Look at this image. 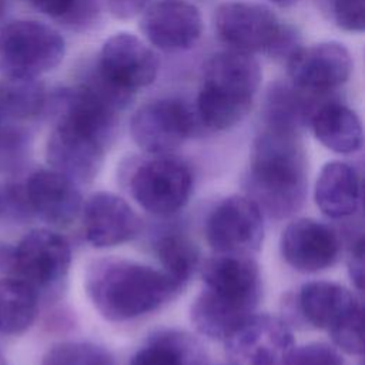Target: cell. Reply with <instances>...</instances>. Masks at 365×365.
<instances>
[{
  "label": "cell",
  "mask_w": 365,
  "mask_h": 365,
  "mask_svg": "<svg viewBox=\"0 0 365 365\" xmlns=\"http://www.w3.org/2000/svg\"><path fill=\"white\" fill-rule=\"evenodd\" d=\"M261 298V274L248 254L217 252L202 267V289L194 298L190 318L195 329L225 341L255 314Z\"/></svg>",
  "instance_id": "cell-1"
},
{
  "label": "cell",
  "mask_w": 365,
  "mask_h": 365,
  "mask_svg": "<svg viewBox=\"0 0 365 365\" xmlns=\"http://www.w3.org/2000/svg\"><path fill=\"white\" fill-rule=\"evenodd\" d=\"M244 187L247 197L262 214L277 220L295 214L308 190L307 158L299 133L267 124L254 141Z\"/></svg>",
  "instance_id": "cell-2"
},
{
  "label": "cell",
  "mask_w": 365,
  "mask_h": 365,
  "mask_svg": "<svg viewBox=\"0 0 365 365\" xmlns=\"http://www.w3.org/2000/svg\"><path fill=\"white\" fill-rule=\"evenodd\" d=\"M84 284L94 308L111 322L148 314L181 292L161 269L121 258L91 262Z\"/></svg>",
  "instance_id": "cell-3"
},
{
  "label": "cell",
  "mask_w": 365,
  "mask_h": 365,
  "mask_svg": "<svg viewBox=\"0 0 365 365\" xmlns=\"http://www.w3.org/2000/svg\"><path fill=\"white\" fill-rule=\"evenodd\" d=\"M298 309L305 321L325 329L334 345L348 355L364 352L362 307L345 287L328 281H311L301 287Z\"/></svg>",
  "instance_id": "cell-4"
},
{
  "label": "cell",
  "mask_w": 365,
  "mask_h": 365,
  "mask_svg": "<svg viewBox=\"0 0 365 365\" xmlns=\"http://www.w3.org/2000/svg\"><path fill=\"white\" fill-rule=\"evenodd\" d=\"M66 53L63 37L53 27L16 20L0 29V70L6 77H34L56 68Z\"/></svg>",
  "instance_id": "cell-5"
},
{
  "label": "cell",
  "mask_w": 365,
  "mask_h": 365,
  "mask_svg": "<svg viewBox=\"0 0 365 365\" xmlns=\"http://www.w3.org/2000/svg\"><path fill=\"white\" fill-rule=\"evenodd\" d=\"M130 191L141 208L167 217L188 202L192 192V173L180 158L158 154L133 171Z\"/></svg>",
  "instance_id": "cell-6"
},
{
  "label": "cell",
  "mask_w": 365,
  "mask_h": 365,
  "mask_svg": "<svg viewBox=\"0 0 365 365\" xmlns=\"http://www.w3.org/2000/svg\"><path fill=\"white\" fill-rule=\"evenodd\" d=\"M70 264V244L48 228L29 231L10 254L14 277L31 285L38 295L58 288L68 274Z\"/></svg>",
  "instance_id": "cell-7"
},
{
  "label": "cell",
  "mask_w": 365,
  "mask_h": 365,
  "mask_svg": "<svg viewBox=\"0 0 365 365\" xmlns=\"http://www.w3.org/2000/svg\"><path fill=\"white\" fill-rule=\"evenodd\" d=\"M200 121L195 110L177 98H161L140 107L130 121L134 143L145 153L168 154L191 137Z\"/></svg>",
  "instance_id": "cell-8"
},
{
  "label": "cell",
  "mask_w": 365,
  "mask_h": 365,
  "mask_svg": "<svg viewBox=\"0 0 365 365\" xmlns=\"http://www.w3.org/2000/svg\"><path fill=\"white\" fill-rule=\"evenodd\" d=\"M294 348L288 324L271 314H254L225 339L231 365H288Z\"/></svg>",
  "instance_id": "cell-9"
},
{
  "label": "cell",
  "mask_w": 365,
  "mask_h": 365,
  "mask_svg": "<svg viewBox=\"0 0 365 365\" xmlns=\"http://www.w3.org/2000/svg\"><path fill=\"white\" fill-rule=\"evenodd\" d=\"M205 238L215 252L251 255L264 240L262 211L247 195H230L208 215Z\"/></svg>",
  "instance_id": "cell-10"
},
{
  "label": "cell",
  "mask_w": 365,
  "mask_h": 365,
  "mask_svg": "<svg viewBox=\"0 0 365 365\" xmlns=\"http://www.w3.org/2000/svg\"><path fill=\"white\" fill-rule=\"evenodd\" d=\"M108 141L96 133L58 120L48 137L46 157L50 168L74 182H90L101 168Z\"/></svg>",
  "instance_id": "cell-11"
},
{
  "label": "cell",
  "mask_w": 365,
  "mask_h": 365,
  "mask_svg": "<svg viewBox=\"0 0 365 365\" xmlns=\"http://www.w3.org/2000/svg\"><path fill=\"white\" fill-rule=\"evenodd\" d=\"M281 23L271 9L250 1H227L214 14L215 33L231 50L267 51Z\"/></svg>",
  "instance_id": "cell-12"
},
{
  "label": "cell",
  "mask_w": 365,
  "mask_h": 365,
  "mask_svg": "<svg viewBox=\"0 0 365 365\" xmlns=\"http://www.w3.org/2000/svg\"><path fill=\"white\" fill-rule=\"evenodd\" d=\"M158 67L155 53L143 40L117 33L103 43L96 70L114 86L134 93L155 80Z\"/></svg>",
  "instance_id": "cell-13"
},
{
  "label": "cell",
  "mask_w": 365,
  "mask_h": 365,
  "mask_svg": "<svg viewBox=\"0 0 365 365\" xmlns=\"http://www.w3.org/2000/svg\"><path fill=\"white\" fill-rule=\"evenodd\" d=\"M289 83L312 94H327L344 84L352 70L351 54L336 41L299 47L288 60Z\"/></svg>",
  "instance_id": "cell-14"
},
{
  "label": "cell",
  "mask_w": 365,
  "mask_h": 365,
  "mask_svg": "<svg viewBox=\"0 0 365 365\" xmlns=\"http://www.w3.org/2000/svg\"><path fill=\"white\" fill-rule=\"evenodd\" d=\"M141 31L157 48L174 53L191 48L202 33L200 10L185 0H158L143 13Z\"/></svg>",
  "instance_id": "cell-15"
},
{
  "label": "cell",
  "mask_w": 365,
  "mask_h": 365,
  "mask_svg": "<svg viewBox=\"0 0 365 365\" xmlns=\"http://www.w3.org/2000/svg\"><path fill=\"white\" fill-rule=\"evenodd\" d=\"M281 254L299 272H318L332 267L341 254L338 234L314 218H297L282 231Z\"/></svg>",
  "instance_id": "cell-16"
},
{
  "label": "cell",
  "mask_w": 365,
  "mask_h": 365,
  "mask_svg": "<svg viewBox=\"0 0 365 365\" xmlns=\"http://www.w3.org/2000/svg\"><path fill=\"white\" fill-rule=\"evenodd\" d=\"M24 191L31 215L50 225L67 227L81 212L83 198L77 182L53 168L31 173Z\"/></svg>",
  "instance_id": "cell-17"
},
{
  "label": "cell",
  "mask_w": 365,
  "mask_h": 365,
  "mask_svg": "<svg viewBox=\"0 0 365 365\" xmlns=\"http://www.w3.org/2000/svg\"><path fill=\"white\" fill-rule=\"evenodd\" d=\"M84 235L94 248H110L133 240L141 222L130 204L117 194L98 191L81 208Z\"/></svg>",
  "instance_id": "cell-18"
},
{
  "label": "cell",
  "mask_w": 365,
  "mask_h": 365,
  "mask_svg": "<svg viewBox=\"0 0 365 365\" xmlns=\"http://www.w3.org/2000/svg\"><path fill=\"white\" fill-rule=\"evenodd\" d=\"M259 83L258 61L248 53L230 48L208 58L201 88L221 97L252 103Z\"/></svg>",
  "instance_id": "cell-19"
},
{
  "label": "cell",
  "mask_w": 365,
  "mask_h": 365,
  "mask_svg": "<svg viewBox=\"0 0 365 365\" xmlns=\"http://www.w3.org/2000/svg\"><path fill=\"white\" fill-rule=\"evenodd\" d=\"M314 198L318 208L331 218L352 215L361 201V184L356 170L342 161L327 163L317 177Z\"/></svg>",
  "instance_id": "cell-20"
},
{
  "label": "cell",
  "mask_w": 365,
  "mask_h": 365,
  "mask_svg": "<svg viewBox=\"0 0 365 365\" xmlns=\"http://www.w3.org/2000/svg\"><path fill=\"white\" fill-rule=\"evenodd\" d=\"M317 140L328 150L351 154L362 145V124L355 111L338 101H325L311 117Z\"/></svg>",
  "instance_id": "cell-21"
},
{
  "label": "cell",
  "mask_w": 365,
  "mask_h": 365,
  "mask_svg": "<svg viewBox=\"0 0 365 365\" xmlns=\"http://www.w3.org/2000/svg\"><path fill=\"white\" fill-rule=\"evenodd\" d=\"M325 94H312L297 88L291 83H275L267 94V124L298 131L308 125L317 108L328 100Z\"/></svg>",
  "instance_id": "cell-22"
},
{
  "label": "cell",
  "mask_w": 365,
  "mask_h": 365,
  "mask_svg": "<svg viewBox=\"0 0 365 365\" xmlns=\"http://www.w3.org/2000/svg\"><path fill=\"white\" fill-rule=\"evenodd\" d=\"M38 294L17 277L0 278V334L26 332L38 312Z\"/></svg>",
  "instance_id": "cell-23"
},
{
  "label": "cell",
  "mask_w": 365,
  "mask_h": 365,
  "mask_svg": "<svg viewBox=\"0 0 365 365\" xmlns=\"http://www.w3.org/2000/svg\"><path fill=\"white\" fill-rule=\"evenodd\" d=\"M200 345L194 338L177 331H161L133 355L128 365H200Z\"/></svg>",
  "instance_id": "cell-24"
},
{
  "label": "cell",
  "mask_w": 365,
  "mask_h": 365,
  "mask_svg": "<svg viewBox=\"0 0 365 365\" xmlns=\"http://www.w3.org/2000/svg\"><path fill=\"white\" fill-rule=\"evenodd\" d=\"M47 104L43 84L34 77H6L0 83L3 115L27 120L38 115Z\"/></svg>",
  "instance_id": "cell-25"
},
{
  "label": "cell",
  "mask_w": 365,
  "mask_h": 365,
  "mask_svg": "<svg viewBox=\"0 0 365 365\" xmlns=\"http://www.w3.org/2000/svg\"><path fill=\"white\" fill-rule=\"evenodd\" d=\"M161 271L182 291L198 265V250L187 237L175 232L161 235L155 242Z\"/></svg>",
  "instance_id": "cell-26"
},
{
  "label": "cell",
  "mask_w": 365,
  "mask_h": 365,
  "mask_svg": "<svg viewBox=\"0 0 365 365\" xmlns=\"http://www.w3.org/2000/svg\"><path fill=\"white\" fill-rule=\"evenodd\" d=\"M41 365H115L111 354L93 342L64 341L53 345Z\"/></svg>",
  "instance_id": "cell-27"
},
{
  "label": "cell",
  "mask_w": 365,
  "mask_h": 365,
  "mask_svg": "<svg viewBox=\"0 0 365 365\" xmlns=\"http://www.w3.org/2000/svg\"><path fill=\"white\" fill-rule=\"evenodd\" d=\"M334 19L339 29L362 33L365 29V0H334Z\"/></svg>",
  "instance_id": "cell-28"
},
{
  "label": "cell",
  "mask_w": 365,
  "mask_h": 365,
  "mask_svg": "<svg viewBox=\"0 0 365 365\" xmlns=\"http://www.w3.org/2000/svg\"><path fill=\"white\" fill-rule=\"evenodd\" d=\"M301 46V37L298 31L291 26L281 24L265 53L275 60L287 61Z\"/></svg>",
  "instance_id": "cell-29"
},
{
  "label": "cell",
  "mask_w": 365,
  "mask_h": 365,
  "mask_svg": "<svg viewBox=\"0 0 365 365\" xmlns=\"http://www.w3.org/2000/svg\"><path fill=\"white\" fill-rule=\"evenodd\" d=\"M38 11L54 19L66 20L78 0H29Z\"/></svg>",
  "instance_id": "cell-30"
},
{
  "label": "cell",
  "mask_w": 365,
  "mask_h": 365,
  "mask_svg": "<svg viewBox=\"0 0 365 365\" xmlns=\"http://www.w3.org/2000/svg\"><path fill=\"white\" fill-rule=\"evenodd\" d=\"M150 4L151 0H107V7L110 13L121 20L135 17Z\"/></svg>",
  "instance_id": "cell-31"
},
{
  "label": "cell",
  "mask_w": 365,
  "mask_h": 365,
  "mask_svg": "<svg viewBox=\"0 0 365 365\" xmlns=\"http://www.w3.org/2000/svg\"><path fill=\"white\" fill-rule=\"evenodd\" d=\"M348 274L351 281L358 289H362L364 284V240L359 238L351 248L348 255Z\"/></svg>",
  "instance_id": "cell-32"
},
{
  "label": "cell",
  "mask_w": 365,
  "mask_h": 365,
  "mask_svg": "<svg viewBox=\"0 0 365 365\" xmlns=\"http://www.w3.org/2000/svg\"><path fill=\"white\" fill-rule=\"evenodd\" d=\"M271 1L279 7H289V6L295 4L298 0H271Z\"/></svg>",
  "instance_id": "cell-33"
},
{
  "label": "cell",
  "mask_w": 365,
  "mask_h": 365,
  "mask_svg": "<svg viewBox=\"0 0 365 365\" xmlns=\"http://www.w3.org/2000/svg\"><path fill=\"white\" fill-rule=\"evenodd\" d=\"M4 7H6V3H4V0H0V19H1L3 13H4Z\"/></svg>",
  "instance_id": "cell-34"
},
{
  "label": "cell",
  "mask_w": 365,
  "mask_h": 365,
  "mask_svg": "<svg viewBox=\"0 0 365 365\" xmlns=\"http://www.w3.org/2000/svg\"><path fill=\"white\" fill-rule=\"evenodd\" d=\"M0 365H9V362H7V359L4 358V355L0 352Z\"/></svg>",
  "instance_id": "cell-35"
},
{
  "label": "cell",
  "mask_w": 365,
  "mask_h": 365,
  "mask_svg": "<svg viewBox=\"0 0 365 365\" xmlns=\"http://www.w3.org/2000/svg\"><path fill=\"white\" fill-rule=\"evenodd\" d=\"M3 117H4V115H3V113H1V108H0V131L3 130Z\"/></svg>",
  "instance_id": "cell-36"
}]
</instances>
